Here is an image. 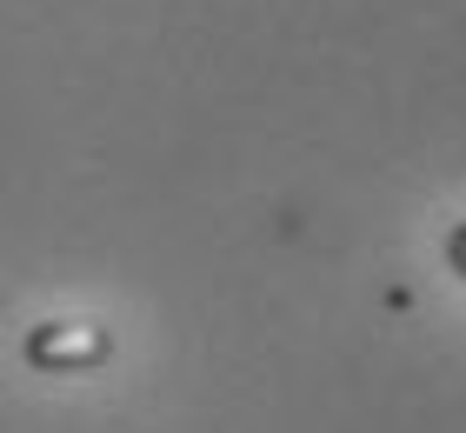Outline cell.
<instances>
[{
  "label": "cell",
  "instance_id": "obj_1",
  "mask_svg": "<svg viewBox=\"0 0 466 433\" xmlns=\"http://www.w3.org/2000/svg\"><path fill=\"white\" fill-rule=\"evenodd\" d=\"M20 360L34 374H94V366L114 360V334L107 327H87V320H40L20 340Z\"/></svg>",
  "mask_w": 466,
  "mask_h": 433
},
{
  "label": "cell",
  "instance_id": "obj_2",
  "mask_svg": "<svg viewBox=\"0 0 466 433\" xmlns=\"http://www.w3.org/2000/svg\"><path fill=\"white\" fill-rule=\"evenodd\" d=\"M447 267L466 280V221H453V227H447Z\"/></svg>",
  "mask_w": 466,
  "mask_h": 433
}]
</instances>
